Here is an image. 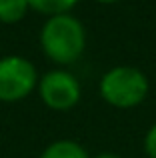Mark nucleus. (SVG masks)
I'll return each mask as SVG.
<instances>
[{
	"instance_id": "f257e3e1",
	"label": "nucleus",
	"mask_w": 156,
	"mask_h": 158,
	"mask_svg": "<svg viewBox=\"0 0 156 158\" xmlns=\"http://www.w3.org/2000/svg\"><path fill=\"white\" fill-rule=\"evenodd\" d=\"M42 52L56 64H72L82 56L86 32L78 18L70 14L50 16L40 30Z\"/></svg>"
},
{
	"instance_id": "f03ea898",
	"label": "nucleus",
	"mask_w": 156,
	"mask_h": 158,
	"mask_svg": "<svg viewBox=\"0 0 156 158\" xmlns=\"http://www.w3.org/2000/svg\"><path fill=\"white\" fill-rule=\"evenodd\" d=\"M100 94L116 108L138 106L148 94V78L134 66H114L100 78Z\"/></svg>"
},
{
	"instance_id": "7ed1b4c3",
	"label": "nucleus",
	"mask_w": 156,
	"mask_h": 158,
	"mask_svg": "<svg viewBox=\"0 0 156 158\" xmlns=\"http://www.w3.org/2000/svg\"><path fill=\"white\" fill-rule=\"evenodd\" d=\"M38 84L36 68L22 56L0 58V102L24 100Z\"/></svg>"
},
{
	"instance_id": "20e7f679",
	"label": "nucleus",
	"mask_w": 156,
	"mask_h": 158,
	"mask_svg": "<svg viewBox=\"0 0 156 158\" xmlns=\"http://www.w3.org/2000/svg\"><path fill=\"white\" fill-rule=\"evenodd\" d=\"M42 102L52 110H70L80 100V84L66 70H50L38 80Z\"/></svg>"
},
{
	"instance_id": "39448f33",
	"label": "nucleus",
	"mask_w": 156,
	"mask_h": 158,
	"mask_svg": "<svg viewBox=\"0 0 156 158\" xmlns=\"http://www.w3.org/2000/svg\"><path fill=\"white\" fill-rule=\"evenodd\" d=\"M40 158H90L88 152L74 140H56L46 150L40 154Z\"/></svg>"
},
{
	"instance_id": "423d86ee",
	"label": "nucleus",
	"mask_w": 156,
	"mask_h": 158,
	"mask_svg": "<svg viewBox=\"0 0 156 158\" xmlns=\"http://www.w3.org/2000/svg\"><path fill=\"white\" fill-rule=\"evenodd\" d=\"M26 2L36 12H42V14L48 16H58V14H68V10H72L76 6L78 0H26Z\"/></svg>"
},
{
	"instance_id": "0eeeda50",
	"label": "nucleus",
	"mask_w": 156,
	"mask_h": 158,
	"mask_svg": "<svg viewBox=\"0 0 156 158\" xmlns=\"http://www.w3.org/2000/svg\"><path fill=\"white\" fill-rule=\"evenodd\" d=\"M26 0H0V22L4 24H16L26 16L28 12Z\"/></svg>"
},
{
	"instance_id": "6e6552de",
	"label": "nucleus",
	"mask_w": 156,
	"mask_h": 158,
	"mask_svg": "<svg viewBox=\"0 0 156 158\" xmlns=\"http://www.w3.org/2000/svg\"><path fill=\"white\" fill-rule=\"evenodd\" d=\"M144 150H146V154H148V158H156V124H152L150 130L146 132Z\"/></svg>"
},
{
	"instance_id": "1a4fd4ad",
	"label": "nucleus",
	"mask_w": 156,
	"mask_h": 158,
	"mask_svg": "<svg viewBox=\"0 0 156 158\" xmlns=\"http://www.w3.org/2000/svg\"><path fill=\"white\" fill-rule=\"evenodd\" d=\"M94 158H120V156L112 154V152H104V154H98V156H94Z\"/></svg>"
},
{
	"instance_id": "9d476101",
	"label": "nucleus",
	"mask_w": 156,
	"mask_h": 158,
	"mask_svg": "<svg viewBox=\"0 0 156 158\" xmlns=\"http://www.w3.org/2000/svg\"><path fill=\"white\" fill-rule=\"evenodd\" d=\"M100 4H114V2H120V0H98Z\"/></svg>"
}]
</instances>
